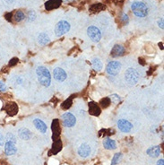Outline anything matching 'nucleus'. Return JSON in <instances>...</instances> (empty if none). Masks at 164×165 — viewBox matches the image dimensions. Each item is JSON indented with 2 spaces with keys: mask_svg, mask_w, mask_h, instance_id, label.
<instances>
[{
  "mask_svg": "<svg viewBox=\"0 0 164 165\" xmlns=\"http://www.w3.org/2000/svg\"><path fill=\"white\" fill-rule=\"evenodd\" d=\"M18 135L23 140H30L32 137L31 132L28 129H25V128H22V129H19L18 130Z\"/></svg>",
  "mask_w": 164,
  "mask_h": 165,
  "instance_id": "obj_15",
  "label": "nucleus"
},
{
  "mask_svg": "<svg viewBox=\"0 0 164 165\" xmlns=\"http://www.w3.org/2000/svg\"><path fill=\"white\" fill-rule=\"evenodd\" d=\"M157 165H164V161L163 159H161V160H159L157 163Z\"/></svg>",
  "mask_w": 164,
  "mask_h": 165,
  "instance_id": "obj_36",
  "label": "nucleus"
},
{
  "mask_svg": "<svg viewBox=\"0 0 164 165\" xmlns=\"http://www.w3.org/2000/svg\"><path fill=\"white\" fill-rule=\"evenodd\" d=\"M7 90V85L5 83L0 81V92H5Z\"/></svg>",
  "mask_w": 164,
  "mask_h": 165,
  "instance_id": "obj_32",
  "label": "nucleus"
},
{
  "mask_svg": "<svg viewBox=\"0 0 164 165\" xmlns=\"http://www.w3.org/2000/svg\"><path fill=\"white\" fill-rule=\"evenodd\" d=\"M33 124H34L36 129H38L41 133L45 134V133L47 132L48 127H47V125H46L41 119H35L33 120Z\"/></svg>",
  "mask_w": 164,
  "mask_h": 165,
  "instance_id": "obj_13",
  "label": "nucleus"
},
{
  "mask_svg": "<svg viewBox=\"0 0 164 165\" xmlns=\"http://www.w3.org/2000/svg\"><path fill=\"white\" fill-rule=\"evenodd\" d=\"M6 111H7V113L9 115H11V116H14L17 113V111H18V107H17V105L14 103V102H10V103H7V105L6 106Z\"/></svg>",
  "mask_w": 164,
  "mask_h": 165,
  "instance_id": "obj_17",
  "label": "nucleus"
},
{
  "mask_svg": "<svg viewBox=\"0 0 164 165\" xmlns=\"http://www.w3.org/2000/svg\"><path fill=\"white\" fill-rule=\"evenodd\" d=\"M118 128L124 133H128L133 129V125L127 119H119L118 121Z\"/></svg>",
  "mask_w": 164,
  "mask_h": 165,
  "instance_id": "obj_8",
  "label": "nucleus"
},
{
  "mask_svg": "<svg viewBox=\"0 0 164 165\" xmlns=\"http://www.w3.org/2000/svg\"><path fill=\"white\" fill-rule=\"evenodd\" d=\"M52 131H53V139L57 140V138L60 135V128L57 119H55L52 122Z\"/></svg>",
  "mask_w": 164,
  "mask_h": 165,
  "instance_id": "obj_19",
  "label": "nucleus"
},
{
  "mask_svg": "<svg viewBox=\"0 0 164 165\" xmlns=\"http://www.w3.org/2000/svg\"><path fill=\"white\" fill-rule=\"evenodd\" d=\"M91 153V147L87 143H83L78 149V154L83 158L88 157Z\"/></svg>",
  "mask_w": 164,
  "mask_h": 165,
  "instance_id": "obj_11",
  "label": "nucleus"
},
{
  "mask_svg": "<svg viewBox=\"0 0 164 165\" xmlns=\"http://www.w3.org/2000/svg\"><path fill=\"white\" fill-rule=\"evenodd\" d=\"M7 141H11V142L16 143V138H15V136H14L13 134L8 133L7 135Z\"/></svg>",
  "mask_w": 164,
  "mask_h": 165,
  "instance_id": "obj_30",
  "label": "nucleus"
},
{
  "mask_svg": "<svg viewBox=\"0 0 164 165\" xmlns=\"http://www.w3.org/2000/svg\"><path fill=\"white\" fill-rule=\"evenodd\" d=\"M103 9H105V6L101 3H98V4H93L92 5L89 10L92 12V13H99L100 11H102Z\"/></svg>",
  "mask_w": 164,
  "mask_h": 165,
  "instance_id": "obj_21",
  "label": "nucleus"
},
{
  "mask_svg": "<svg viewBox=\"0 0 164 165\" xmlns=\"http://www.w3.org/2000/svg\"><path fill=\"white\" fill-rule=\"evenodd\" d=\"M125 53V48L122 45H115L113 49L111 50L110 55L113 57H121Z\"/></svg>",
  "mask_w": 164,
  "mask_h": 165,
  "instance_id": "obj_12",
  "label": "nucleus"
},
{
  "mask_svg": "<svg viewBox=\"0 0 164 165\" xmlns=\"http://www.w3.org/2000/svg\"><path fill=\"white\" fill-rule=\"evenodd\" d=\"M146 153L152 158H156L160 155L161 153V147L159 145L156 146H151L149 147L147 151H146Z\"/></svg>",
  "mask_w": 164,
  "mask_h": 165,
  "instance_id": "obj_14",
  "label": "nucleus"
},
{
  "mask_svg": "<svg viewBox=\"0 0 164 165\" xmlns=\"http://www.w3.org/2000/svg\"><path fill=\"white\" fill-rule=\"evenodd\" d=\"M12 13H8V14H6V18H7V21H12Z\"/></svg>",
  "mask_w": 164,
  "mask_h": 165,
  "instance_id": "obj_34",
  "label": "nucleus"
},
{
  "mask_svg": "<svg viewBox=\"0 0 164 165\" xmlns=\"http://www.w3.org/2000/svg\"><path fill=\"white\" fill-rule=\"evenodd\" d=\"M121 70V64L118 61H110L107 66L106 71L109 75L112 76H116L118 75Z\"/></svg>",
  "mask_w": 164,
  "mask_h": 165,
  "instance_id": "obj_5",
  "label": "nucleus"
},
{
  "mask_svg": "<svg viewBox=\"0 0 164 165\" xmlns=\"http://www.w3.org/2000/svg\"><path fill=\"white\" fill-rule=\"evenodd\" d=\"M109 100H110L111 102H113V103H118L121 100V99H120L119 95H118V94H112V95L109 96Z\"/></svg>",
  "mask_w": 164,
  "mask_h": 165,
  "instance_id": "obj_26",
  "label": "nucleus"
},
{
  "mask_svg": "<svg viewBox=\"0 0 164 165\" xmlns=\"http://www.w3.org/2000/svg\"><path fill=\"white\" fill-rule=\"evenodd\" d=\"M71 105H72V100L71 99H68V100H66L65 101L63 102L62 108H63L64 109H68L69 108L71 107Z\"/></svg>",
  "mask_w": 164,
  "mask_h": 165,
  "instance_id": "obj_28",
  "label": "nucleus"
},
{
  "mask_svg": "<svg viewBox=\"0 0 164 165\" xmlns=\"http://www.w3.org/2000/svg\"><path fill=\"white\" fill-rule=\"evenodd\" d=\"M92 63H93V68H94L96 71H100V70L102 69V67H103L102 63H101V61H100L99 58H96V57L93 58Z\"/></svg>",
  "mask_w": 164,
  "mask_h": 165,
  "instance_id": "obj_23",
  "label": "nucleus"
},
{
  "mask_svg": "<svg viewBox=\"0 0 164 165\" xmlns=\"http://www.w3.org/2000/svg\"><path fill=\"white\" fill-rule=\"evenodd\" d=\"M158 23H159V26H160L161 28L163 29L164 26H163V20H162V19H160L159 22H158Z\"/></svg>",
  "mask_w": 164,
  "mask_h": 165,
  "instance_id": "obj_35",
  "label": "nucleus"
},
{
  "mask_svg": "<svg viewBox=\"0 0 164 165\" xmlns=\"http://www.w3.org/2000/svg\"><path fill=\"white\" fill-rule=\"evenodd\" d=\"M38 81L44 87H49L51 83V75L50 71L45 66H38L36 69Z\"/></svg>",
  "mask_w": 164,
  "mask_h": 165,
  "instance_id": "obj_1",
  "label": "nucleus"
},
{
  "mask_svg": "<svg viewBox=\"0 0 164 165\" xmlns=\"http://www.w3.org/2000/svg\"><path fill=\"white\" fill-rule=\"evenodd\" d=\"M60 5H61V0H49L45 3V8L47 10H52L59 7Z\"/></svg>",
  "mask_w": 164,
  "mask_h": 165,
  "instance_id": "obj_16",
  "label": "nucleus"
},
{
  "mask_svg": "<svg viewBox=\"0 0 164 165\" xmlns=\"http://www.w3.org/2000/svg\"><path fill=\"white\" fill-rule=\"evenodd\" d=\"M103 146L107 150H114L117 148V144L113 139L111 138H106L103 142Z\"/></svg>",
  "mask_w": 164,
  "mask_h": 165,
  "instance_id": "obj_20",
  "label": "nucleus"
},
{
  "mask_svg": "<svg viewBox=\"0 0 164 165\" xmlns=\"http://www.w3.org/2000/svg\"><path fill=\"white\" fill-rule=\"evenodd\" d=\"M70 23L66 21H60L58 22L55 27V33L57 37L64 35L66 32H69L70 30Z\"/></svg>",
  "mask_w": 164,
  "mask_h": 165,
  "instance_id": "obj_4",
  "label": "nucleus"
},
{
  "mask_svg": "<svg viewBox=\"0 0 164 165\" xmlns=\"http://www.w3.org/2000/svg\"><path fill=\"white\" fill-rule=\"evenodd\" d=\"M4 143H5V140H4V136L3 135L0 133V146H2V145H4Z\"/></svg>",
  "mask_w": 164,
  "mask_h": 165,
  "instance_id": "obj_33",
  "label": "nucleus"
},
{
  "mask_svg": "<svg viewBox=\"0 0 164 165\" xmlns=\"http://www.w3.org/2000/svg\"><path fill=\"white\" fill-rule=\"evenodd\" d=\"M131 9L137 17H145L148 14V7L143 2H134L131 5Z\"/></svg>",
  "mask_w": 164,
  "mask_h": 165,
  "instance_id": "obj_2",
  "label": "nucleus"
},
{
  "mask_svg": "<svg viewBox=\"0 0 164 165\" xmlns=\"http://www.w3.org/2000/svg\"><path fill=\"white\" fill-rule=\"evenodd\" d=\"M125 79L129 85H135L139 81V74L134 68H128L125 73Z\"/></svg>",
  "mask_w": 164,
  "mask_h": 165,
  "instance_id": "obj_3",
  "label": "nucleus"
},
{
  "mask_svg": "<svg viewBox=\"0 0 164 165\" xmlns=\"http://www.w3.org/2000/svg\"><path fill=\"white\" fill-rule=\"evenodd\" d=\"M7 3H8V4H10V3H12V2H14V0H5Z\"/></svg>",
  "mask_w": 164,
  "mask_h": 165,
  "instance_id": "obj_37",
  "label": "nucleus"
},
{
  "mask_svg": "<svg viewBox=\"0 0 164 165\" xmlns=\"http://www.w3.org/2000/svg\"><path fill=\"white\" fill-rule=\"evenodd\" d=\"M89 112L90 114L93 115V116H99L100 114V107L95 102L92 101L89 103Z\"/></svg>",
  "mask_w": 164,
  "mask_h": 165,
  "instance_id": "obj_18",
  "label": "nucleus"
},
{
  "mask_svg": "<svg viewBox=\"0 0 164 165\" xmlns=\"http://www.w3.org/2000/svg\"><path fill=\"white\" fill-rule=\"evenodd\" d=\"M121 20L123 21L124 23H128V14H122V17H121Z\"/></svg>",
  "mask_w": 164,
  "mask_h": 165,
  "instance_id": "obj_31",
  "label": "nucleus"
},
{
  "mask_svg": "<svg viewBox=\"0 0 164 165\" xmlns=\"http://www.w3.org/2000/svg\"><path fill=\"white\" fill-rule=\"evenodd\" d=\"M38 41L41 45H46V44L50 42V37L47 35L45 32H42L38 37Z\"/></svg>",
  "mask_w": 164,
  "mask_h": 165,
  "instance_id": "obj_22",
  "label": "nucleus"
},
{
  "mask_svg": "<svg viewBox=\"0 0 164 165\" xmlns=\"http://www.w3.org/2000/svg\"><path fill=\"white\" fill-rule=\"evenodd\" d=\"M110 100H109V98H104V99H102V100H100V104H101V106L104 108H107L109 104H110Z\"/></svg>",
  "mask_w": 164,
  "mask_h": 165,
  "instance_id": "obj_27",
  "label": "nucleus"
},
{
  "mask_svg": "<svg viewBox=\"0 0 164 165\" xmlns=\"http://www.w3.org/2000/svg\"><path fill=\"white\" fill-rule=\"evenodd\" d=\"M53 76H54V78L56 79L57 81L64 82L65 80L66 79L67 75H66V73L65 72L64 69H62L60 67H57L53 71Z\"/></svg>",
  "mask_w": 164,
  "mask_h": 165,
  "instance_id": "obj_10",
  "label": "nucleus"
},
{
  "mask_svg": "<svg viewBox=\"0 0 164 165\" xmlns=\"http://www.w3.org/2000/svg\"><path fill=\"white\" fill-rule=\"evenodd\" d=\"M5 153L7 155H14L17 153V148L15 146V143L11 141H7L5 143Z\"/></svg>",
  "mask_w": 164,
  "mask_h": 165,
  "instance_id": "obj_9",
  "label": "nucleus"
},
{
  "mask_svg": "<svg viewBox=\"0 0 164 165\" xmlns=\"http://www.w3.org/2000/svg\"><path fill=\"white\" fill-rule=\"evenodd\" d=\"M14 21L17 22H22L25 18V15L23 14V12H22V11H16L14 13Z\"/></svg>",
  "mask_w": 164,
  "mask_h": 165,
  "instance_id": "obj_24",
  "label": "nucleus"
},
{
  "mask_svg": "<svg viewBox=\"0 0 164 165\" xmlns=\"http://www.w3.org/2000/svg\"><path fill=\"white\" fill-rule=\"evenodd\" d=\"M87 34L90 37V39L94 42H99L101 39V32L100 29L96 26H90L87 29Z\"/></svg>",
  "mask_w": 164,
  "mask_h": 165,
  "instance_id": "obj_6",
  "label": "nucleus"
},
{
  "mask_svg": "<svg viewBox=\"0 0 164 165\" xmlns=\"http://www.w3.org/2000/svg\"><path fill=\"white\" fill-rule=\"evenodd\" d=\"M27 21L28 22H32L35 20L36 18V14L35 12H33V11H30L28 13V16H27Z\"/></svg>",
  "mask_w": 164,
  "mask_h": 165,
  "instance_id": "obj_29",
  "label": "nucleus"
},
{
  "mask_svg": "<svg viewBox=\"0 0 164 165\" xmlns=\"http://www.w3.org/2000/svg\"><path fill=\"white\" fill-rule=\"evenodd\" d=\"M61 119H62L63 125L65 128H73L75 125V123H76L75 117L70 112H66V113L62 115Z\"/></svg>",
  "mask_w": 164,
  "mask_h": 165,
  "instance_id": "obj_7",
  "label": "nucleus"
},
{
  "mask_svg": "<svg viewBox=\"0 0 164 165\" xmlns=\"http://www.w3.org/2000/svg\"><path fill=\"white\" fill-rule=\"evenodd\" d=\"M122 153H115L114 157L112 159V161H111V165H117L120 161H121L122 159Z\"/></svg>",
  "mask_w": 164,
  "mask_h": 165,
  "instance_id": "obj_25",
  "label": "nucleus"
}]
</instances>
